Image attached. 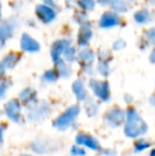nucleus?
I'll list each match as a JSON object with an SVG mask.
<instances>
[{"mask_svg": "<svg viewBox=\"0 0 155 156\" xmlns=\"http://www.w3.org/2000/svg\"><path fill=\"white\" fill-rule=\"evenodd\" d=\"M32 150L35 153L38 154H45V153H49V152H53L58 149L56 144L54 142V140H50V139H38L34 140L32 142Z\"/></svg>", "mask_w": 155, "mask_h": 156, "instance_id": "obj_7", "label": "nucleus"}, {"mask_svg": "<svg viewBox=\"0 0 155 156\" xmlns=\"http://www.w3.org/2000/svg\"><path fill=\"white\" fill-rule=\"evenodd\" d=\"M20 98L26 104H31L35 102V93L32 91L31 89H27L20 94Z\"/></svg>", "mask_w": 155, "mask_h": 156, "instance_id": "obj_12", "label": "nucleus"}, {"mask_svg": "<svg viewBox=\"0 0 155 156\" xmlns=\"http://www.w3.org/2000/svg\"><path fill=\"white\" fill-rule=\"evenodd\" d=\"M21 156H31V155H28V154H23V155H21Z\"/></svg>", "mask_w": 155, "mask_h": 156, "instance_id": "obj_19", "label": "nucleus"}, {"mask_svg": "<svg viewBox=\"0 0 155 156\" xmlns=\"http://www.w3.org/2000/svg\"><path fill=\"white\" fill-rule=\"evenodd\" d=\"M70 154L72 156H85L86 155V151L82 147L79 146V144H75V146L71 147Z\"/></svg>", "mask_w": 155, "mask_h": 156, "instance_id": "obj_13", "label": "nucleus"}, {"mask_svg": "<svg viewBox=\"0 0 155 156\" xmlns=\"http://www.w3.org/2000/svg\"><path fill=\"white\" fill-rule=\"evenodd\" d=\"M90 88L93 89L95 96L98 97L101 101L106 102V101L110 100L111 90H110V86H108V84L106 82L93 80L90 82Z\"/></svg>", "mask_w": 155, "mask_h": 156, "instance_id": "obj_5", "label": "nucleus"}, {"mask_svg": "<svg viewBox=\"0 0 155 156\" xmlns=\"http://www.w3.org/2000/svg\"><path fill=\"white\" fill-rule=\"evenodd\" d=\"M150 156H155V149H152L150 152Z\"/></svg>", "mask_w": 155, "mask_h": 156, "instance_id": "obj_17", "label": "nucleus"}, {"mask_svg": "<svg viewBox=\"0 0 155 156\" xmlns=\"http://www.w3.org/2000/svg\"><path fill=\"white\" fill-rule=\"evenodd\" d=\"M105 123L111 127H118L124 123L125 120V112H123L118 106L108 109L103 117Z\"/></svg>", "mask_w": 155, "mask_h": 156, "instance_id": "obj_3", "label": "nucleus"}, {"mask_svg": "<svg viewBox=\"0 0 155 156\" xmlns=\"http://www.w3.org/2000/svg\"><path fill=\"white\" fill-rule=\"evenodd\" d=\"M76 144L79 146H85L86 148L90 149L93 151H100L101 150V144L97 138L93 137L91 135L81 132L76 136Z\"/></svg>", "mask_w": 155, "mask_h": 156, "instance_id": "obj_6", "label": "nucleus"}, {"mask_svg": "<svg viewBox=\"0 0 155 156\" xmlns=\"http://www.w3.org/2000/svg\"><path fill=\"white\" fill-rule=\"evenodd\" d=\"M81 109L79 105H71L65 112H63L60 116L55 118L53 121V127L58 131H66L77 120Z\"/></svg>", "mask_w": 155, "mask_h": 156, "instance_id": "obj_2", "label": "nucleus"}, {"mask_svg": "<svg viewBox=\"0 0 155 156\" xmlns=\"http://www.w3.org/2000/svg\"><path fill=\"white\" fill-rule=\"evenodd\" d=\"M2 94H3V88H1V87H0V96H1Z\"/></svg>", "mask_w": 155, "mask_h": 156, "instance_id": "obj_18", "label": "nucleus"}, {"mask_svg": "<svg viewBox=\"0 0 155 156\" xmlns=\"http://www.w3.org/2000/svg\"><path fill=\"white\" fill-rule=\"evenodd\" d=\"M6 114L14 121L18 122L21 118L20 115V105L17 101H11L6 104Z\"/></svg>", "mask_w": 155, "mask_h": 156, "instance_id": "obj_8", "label": "nucleus"}, {"mask_svg": "<svg viewBox=\"0 0 155 156\" xmlns=\"http://www.w3.org/2000/svg\"><path fill=\"white\" fill-rule=\"evenodd\" d=\"M100 154L103 155V156H117L116 155V152L113 150H110V149H101V150L99 151Z\"/></svg>", "mask_w": 155, "mask_h": 156, "instance_id": "obj_15", "label": "nucleus"}, {"mask_svg": "<svg viewBox=\"0 0 155 156\" xmlns=\"http://www.w3.org/2000/svg\"><path fill=\"white\" fill-rule=\"evenodd\" d=\"M50 115V106L48 105V103L46 102H41L38 105L34 106L31 111L28 114V117L31 121L39 122L45 120L46 118H48V116Z\"/></svg>", "mask_w": 155, "mask_h": 156, "instance_id": "obj_4", "label": "nucleus"}, {"mask_svg": "<svg viewBox=\"0 0 155 156\" xmlns=\"http://www.w3.org/2000/svg\"><path fill=\"white\" fill-rule=\"evenodd\" d=\"M150 103H151V105L155 106V94L153 96H151V98H150Z\"/></svg>", "mask_w": 155, "mask_h": 156, "instance_id": "obj_16", "label": "nucleus"}, {"mask_svg": "<svg viewBox=\"0 0 155 156\" xmlns=\"http://www.w3.org/2000/svg\"><path fill=\"white\" fill-rule=\"evenodd\" d=\"M56 74H55V72H53V71H48L47 73L45 74V80L46 81H48V82H54V81L56 80Z\"/></svg>", "mask_w": 155, "mask_h": 156, "instance_id": "obj_14", "label": "nucleus"}, {"mask_svg": "<svg viewBox=\"0 0 155 156\" xmlns=\"http://www.w3.org/2000/svg\"><path fill=\"white\" fill-rule=\"evenodd\" d=\"M149 129L148 123L143 120L140 114L134 108L129 107L125 112L124 120V135L129 138H138L145 135Z\"/></svg>", "mask_w": 155, "mask_h": 156, "instance_id": "obj_1", "label": "nucleus"}, {"mask_svg": "<svg viewBox=\"0 0 155 156\" xmlns=\"http://www.w3.org/2000/svg\"><path fill=\"white\" fill-rule=\"evenodd\" d=\"M72 89L79 101H85L87 99V93L85 90L84 84H83L82 81H76L73 83Z\"/></svg>", "mask_w": 155, "mask_h": 156, "instance_id": "obj_9", "label": "nucleus"}, {"mask_svg": "<svg viewBox=\"0 0 155 156\" xmlns=\"http://www.w3.org/2000/svg\"><path fill=\"white\" fill-rule=\"evenodd\" d=\"M99 112V105L97 104L95 100L93 99H88L85 101V113H86L87 117H95Z\"/></svg>", "mask_w": 155, "mask_h": 156, "instance_id": "obj_10", "label": "nucleus"}, {"mask_svg": "<svg viewBox=\"0 0 155 156\" xmlns=\"http://www.w3.org/2000/svg\"><path fill=\"white\" fill-rule=\"evenodd\" d=\"M152 147V142H150L147 139H143V138H139L138 140H136L134 144V150L136 153H141L143 151L148 150L149 148Z\"/></svg>", "mask_w": 155, "mask_h": 156, "instance_id": "obj_11", "label": "nucleus"}]
</instances>
